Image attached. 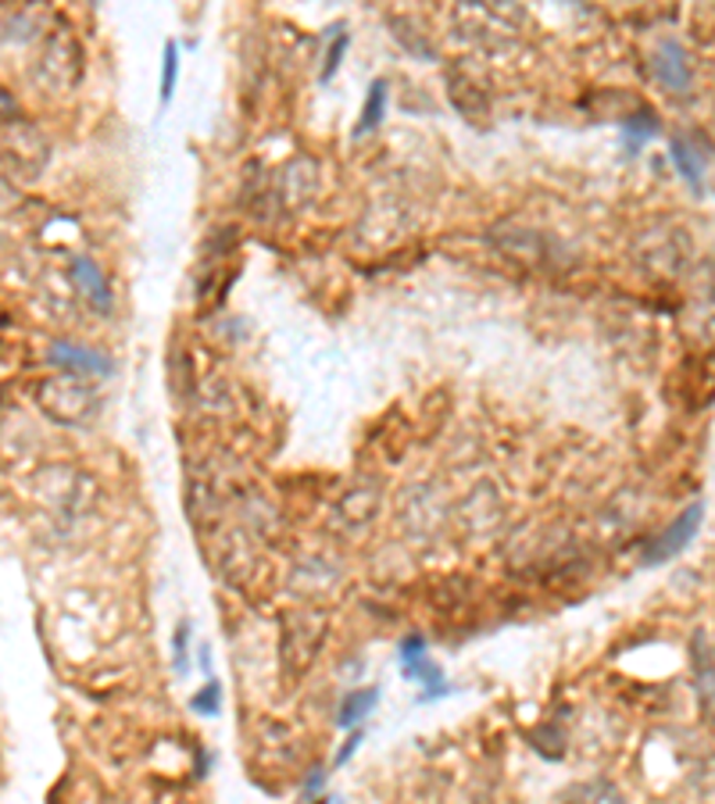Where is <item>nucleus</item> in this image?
Here are the masks:
<instances>
[{"label": "nucleus", "mask_w": 715, "mask_h": 804, "mask_svg": "<svg viewBox=\"0 0 715 804\" xmlns=\"http://www.w3.org/2000/svg\"><path fill=\"white\" fill-rule=\"evenodd\" d=\"M419 654H426L422 637H408L405 643H400V662H411V658H419Z\"/></svg>", "instance_id": "21"}, {"label": "nucleus", "mask_w": 715, "mask_h": 804, "mask_svg": "<svg viewBox=\"0 0 715 804\" xmlns=\"http://www.w3.org/2000/svg\"><path fill=\"white\" fill-rule=\"evenodd\" d=\"M651 71L654 79L666 86L669 93H691L694 86V68L691 57H686L680 40H662L651 54Z\"/></svg>", "instance_id": "6"}, {"label": "nucleus", "mask_w": 715, "mask_h": 804, "mask_svg": "<svg viewBox=\"0 0 715 804\" xmlns=\"http://www.w3.org/2000/svg\"><path fill=\"white\" fill-rule=\"evenodd\" d=\"M386 100H391V86H386V79H376V82L369 86L362 119H358V125H354V140L376 133V129L383 125V119H386Z\"/></svg>", "instance_id": "11"}, {"label": "nucleus", "mask_w": 715, "mask_h": 804, "mask_svg": "<svg viewBox=\"0 0 715 804\" xmlns=\"http://www.w3.org/2000/svg\"><path fill=\"white\" fill-rule=\"evenodd\" d=\"M176 79H179V47L168 43L165 47V65H162V100L168 104L172 93H176Z\"/></svg>", "instance_id": "18"}, {"label": "nucleus", "mask_w": 715, "mask_h": 804, "mask_svg": "<svg viewBox=\"0 0 715 804\" xmlns=\"http://www.w3.org/2000/svg\"><path fill=\"white\" fill-rule=\"evenodd\" d=\"M68 276L72 283L79 286V290L94 300L97 308H111V290H108V276L100 272V265L94 262V257H72V265H68Z\"/></svg>", "instance_id": "7"}, {"label": "nucleus", "mask_w": 715, "mask_h": 804, "mask_svg": "<svg viewBox=\"0 0 715 804\" xmlns=\"http://www.w3.org/2000/svg\"><path fill=\"white\" fill-rule=\"evenodd\" d=\"M0 122H19V100L8 90H0Z\"/></svg>", "instance_id": "20"}, {"label": "nucleus", "mask_w": 715, "mask_h": 804, "mask_svg": "<svg viewBox=\"0 0 715 804\" xmlns=\"http://www.w3.org/2000/svg\"><path fill=\"white\" fill-rule=\"evenodd\" d=\"M669 162H672V168L680 172L683 183L691 186L694 194L705 190V157H701V151H694L683 136H676L669 143Z\"/></svg>", "instance_id": "8"}, {"label": "nucleus", "mask_w": 715, "mask_h": 804, "mask_svg": "<svg viewBox=\"0 0 715 804\" xmlns=\"http://www.w3.org/2000/svg\"><path fill=\"white\" fill-rule=\"evenodd\" d=\"M405 676L415 680L426 691V701H433L440 694H448V680H443V669L437 662H429L426 654L419 658H411V662H405Z\"/></svg>", "instance_id": "13"}, {"label": "nucleus", "mask_w": 715, "mask_h": 804, "mask_svg": "<svg viewBox=\"0 0 715 804\" xmlns=\"http://www.w3.org/2000/svg\"><path fill=\"white\" fill-rule=\"evenodd\" d=\"M348 47H351V36L343 33V25H337V33H333V43H329V51H326V62H322V71H319V82H329L340 71L343 65V57H348Z\"/></svg>", "instance_id": "16"}, {"label": "nucleus", "mask_w": 715, "mask_h": 804, "mask_svg": "<svg viewBox=\"0 0 715 804\" xmlns=\"http://www.w3.org/2000/svg\"><path fill=\"white\" fill-rule=\"evenodd\" d=\"M562 804H626V801L608 780H591V783L569 786V791L562 794Z\"/></svg>", "instance_id": "15"}, {"label": "nucleus", "mask_w": 715, "mask_h": 804, "mask_svg": "<svg viewBox=\"0 0 715 804\" xmlns=\"http://www.w3.org/2000/svg\"><path fill=\"white\" fill-rule=\"evenodd\" d=\"M380 508V491L376 483H362V486H351L348 494L340 500V515L348 519L351 526H365L372 515Z\"/></svg>", "instance_id": "9"}, {"label": "nucleus", "mask_w": 715, "mask_h": 804, "mask_svg": "<svg viewBox=\"0 0 715 804\" xmlns=\"http://www.w3.org/2000/svg\"><path fill=\"white\" fill-rule=\"evenodd\" d=\"M322 783H326V772L322 769H311L308 772V780H305V786H300V797H315L322 791Z\"/></svg>", "instance_id": "22"}, {"label": "nucleus", "mask_w": 715, "mask_h": 804, "mask_svg": "<svg viewBox=\"0 0 715 804\" xmlns=\"http://www.w3.org/2000/svg\"><path fill=\"white\" fill-rule=\"evenodd\" d=\"M47 365L54 368H62L65 376L72 379H105L114 372V362H111V354L105 351H97V348H86V343H72V340H54L51 348H47Z\"/></svg>", "instance_id": "3"}, {"label": "nucleus", "mask_w": 715, "mask_h": 804, "mask_svg": "<svg viewBox=\"0 0 715 804\" xmlns=\"http://www.w3.org/2000/svg\"><path fill=\"white\" fill-rule=\"evenodd\" d=\"M358 744H362V729H358V734L348 740V744H343V748H340V755H337V766H343V762H348V758L358 751Z\"/></svg>", "instance_id": "23"}, {"label": "nucleus", "mask_w": 715, "mask_h": 804, "mask_svg": "<svg viewBox=\"0 0 715 804\" xmlns=\"http://www.w3.org/2000/svg\"><path fill=\"white\" fill-rule=\"evenodd\" d=\"M186 643H190V626H179L176 634V672H186Z\"/></svg>", "instance_id": "19"}, {"label": "nucleus", "mask_w": 715, "mask_h": 804, "mask_svg": "<svg viewBox=\"0 0 715 804\" xmlns=\"http://www.w3.org/2000/svg\"><path fill=\"white\" fill-rule=\"evenodd\" d=\"M376 705H380V691H376V686H365V691H351L348 697H343V705L337 708V726L340 729H354L362 719H369Z\"/></svg>", "instance_id": "12"}, {"label": "nucleus", "mask_w": 715, "mask_h": 804, "mask_svg": "<svg viewBox=\"0 0 715 804\" xmlns=\"http://www.w3.org/2000/svg\"><path fill=\"white\" fill-rule=\"evenodd\" d=\"M51 147L33 125H19L4 136V165L19 172V179H36L47 165Z\"/></svg>", "instance_id": "5"}, {"label": "nucleus", "mask_w": 715, "mask_h": 804, "mask_svg": "<svg viewBox=\"0 0 715 804\" xmlns=\"http://www.w3.org/2000/svg\"><path fill=\"white\" fill-rule=\"evenodd\" d=\"M36 405L57 426H86L97 415V394L86 379L57 376L36 386Z\"/></svg>", "instance_id": "2"}, {"label": "nucleus", "mask_w": 715, "mask_h": 804, "mask_svg": "<svg viewBox=\"0 0 715 804\" xmlns=\"http://www.w3.org/2000/svg\"><path fill=\"white\" fill-rule=\"evenodd\" d=\"M701 519H705V505L697 500V505L686 508L680 519H672V526H666L662 533L644 543V554H640L644 565H662V562H669V558H676L680 551L691 548V540L701 529Z\"/></svg>", "instance_id": "4"}, {"label": "nucleus", "mask_w": 715, "mask_h": 804, "mask_svg": "<svg viewBox=\"0 0 715 804\" xmlns=\"http://www.w3.org/2000/svg\"><path fill=\"white\" fill-rule=\"evenodd\" d=\"M691 654H694V669H697V686H701V708H705V719H712V640L705 629H697L691 640Z\"/></svg>", "instance_id": "10"}, {"label": "nucleus", "mask_w": 715, "mask_h": 804, "mask_svg": "<svg viewBox=\"0 0 715 804\" xmlns=\"http://www.w3.org/2000/svg\"><path fill=\"white\" fill-rule=\"evenodd\" d=\"M619 125H623V136H626L629 151H640L644 143H651L658 133H662V122H658V114L651 108H640L637 114H629V119H623Z\"/></svg>", "instance_id": "14"}, {"label": "nucleus", "mask_w": 715, "mask_h": 804, "mask_svg": "<svg viewBox=\"0 0 715 804\" xmlns=\"http://www.w3.org/2000/svg\"><path fill=\"white\" fill-rule=\"evenodd\" d=\"M326 640V615L315 608H290L279 615V658L290 676L308 672Z\"/></svg>", "instance_id": "1"}, {"label": "nucleus", "mask_w": 715, "mask_h": 804, "mask_svg": "<svg viewBox=\"0 0 715 804\" xmlns=\"http://www.w3.org/2000/svg\"><path fill=\"white\" fill-rule=\"evenodd\" d=\"M319 804H343L340 797H329V801H319Z\"/></svg>", "instance_id": "24"}, {"label": "nucleus", "mask_w": 715, "mask_h": 804, "mask_svg": "<svg viewBox=\"0 0 715 804\" xmlns=\"http://www.w3.org/2000/svg\"><path fill=\"white\" fill-rule=\"evenodd\" d=\"M190 708L197 715H208V719H215V715H219V708H222V686L219 683H208L205 691H197L190 697Z\"/></svg>", "instance_id": "17"}]
</instances>
